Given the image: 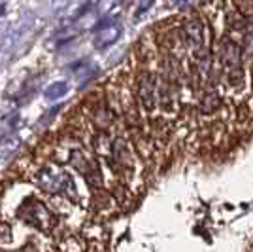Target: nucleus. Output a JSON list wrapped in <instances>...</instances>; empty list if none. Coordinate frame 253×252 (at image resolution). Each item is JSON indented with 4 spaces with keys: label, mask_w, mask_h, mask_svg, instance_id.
I'll use <instances>...</instances> for the list:
<instances>
[{
    "label": "nucleus",
    "mask_w": 253,
    "mask_h": 252,
    "mask_svg": "<svg viewBox=\"0 0 253 252\" xmlns=\"http://www.w3.org/2000/svg\"><path fill=\"white\" fill-rule=\"evenodd\" d=\"M36 180H38V184H40V188H42L43 191L53 193V195H57V193H66V191H72V189H74L70 177L64 173L63 169L53 167V165L43 167L42 171L38 173Z\"/></svg>",
    "instance_id": "1"
},
{
    "label": "nucleus",
    "mask_w": 253,
    "mask_h": 252,
    "mask_svg": "<svg viewBox=\"0 0 253 252\" xmlns=\"http://www.w3.org/2000/svg\"><path fill=\"white\" fill-rule=\"evenodd\" d=\"M93 31H95V48L96 50H106V48H110L112 44H116L119 40V36H121V25L117 23L116 17H110V15H100L98 19H96L95 27H93Z\"/></svg>",
    "instance_id": "2"
},
{
    "label": "nucleus",
    "mask_w": 253,
    "mask_h": 252,
    "mask_svg": "<svg viewBox=\"0 0 253 252\" xmlns=\"http://www.w3.org/2000/svg\"><path fill=\"white\" fill-rule=\"evenodd\" d=\"M221 55H223V63H225L227 70H229V82L232 85H240L244 82V74H242V52H240L238 44H234L232 40H223Z\"/></svg>",
    "instance_id": "3"
},
{
    "label": "nucleus",
    "mask_w": 253,
    "mask_h": 252,
    "mask_svg": "<svg viewBox=\"0 0 253 252\" xmlns=\"http://www.w3.org/2000/svg\"><path fill=\"white\" fill-rule=\"evenodd\" d=\"M25 210L29 212V216H21V218H25L32 226H36V228H40L43 231H49L55 226V216L40 201H32L31 209H25Z\"/></svg>",
    "instance_id": "4"
},
{
    "label": "nucleus",
    "mask_w": 253,
    "mask_h": 252,
    "mask_svg": "<svg viewBox=\"0 0 253 252\" xmlns=\"http://www.w3.org/2000/svg\"><path fill=\"white\" fill-rule=\"evenodd\" d=\"M138 85H140L138 87L140 101L148 108H153V105H155V82H153V76L151 74H142Z\"/></svg>",
    "instance_id": "5"
},
{
    "label": "nucleus",
    "mask_w": 253,
    "mask_h": 252,
    "mask_svg": "<svg viewBox=\"0 0 253 252\" xmlns=\"http://www.w3.org/2000/svg\"><path fill=\"white\" fill-rule=\"evenodd\" d=\"M185 36L197 50L202 48V40H204V29H202V23L199 19H191L185 25Z\"/></svg>",
    "instance_id": "6"
},
{
    "label": "nucleus",
    "mask_w": 253,
    "mask_h": 252,
    "mask_svg": "<svg viewBox=\"0 0 253 252\" xmlns=\"http://www.w3.org/2000/svg\"><path fill=\"white\" fill-rule=\"evenodd\" d=\"M19 144H21V140L15 137V135H6V137L0 138V159L11 158L17 152Z\"/></svg>",
    "instance_id": "7"
},
{
    "label": "nucleus",
    "mask_w": 253,
    "mask_h": 252,
    "mask_svg": "<svg viewBox=\"0 0 253 252\" xmlns=\"http://www.w3.org/2000/svg\"><path fill=\"white\" fill-rule=\"evenodd\" d=\"M68 82H53V84H49L45 89H43V97L47 99V101H59L61 97H64V95L68 93Z\"/></svg>",
    "instance_id": "8"
},
{
    "label": "nucleus",
    "mask_w": 253,
    "mask_h": 252,
    "mask_svg": "<svg viewBox=\"0 0 253 252\" xmlns=\"http://www.w3.org/2000/svg\"><path fill=\"white\" fill-rule=\"evenodd\" d=\"M155 4V0H138V8L136 13H134V21H140L144 15H148V11H151Z\"/></svg>",
    "instance_id": "9"
},
{
    "label": "nucleus",
    "mask_w": 253,
    "mask_h": 252,
    "mask_svg": "<svg viewBox=\"0 0 253 252\" xmlns=\"http://www.w3.org/2000/svg\"><path fill=\"white\" fill-rule=\"evenodd\" d=\"M0 241H11V228L6 222H0Z\"/></svg>",
    "instance_id": "10"
},
{
    "label": "nucleus",
    "mask_w": 253,
    "mask_h": 252,
    "mask_svg": "<svg viewBox=\"0 0 253 252\" xmlns=\"http://www.w3.org/2000/svg\"><path fill=\"white\" fill-rule=\"evenodd\" d=\"M72 0H51V10L53 11H61L64 10Z\"/></svg>",
    "instance_id": "11"
},
{
    "label": "nucleus",
    "mask_w": 253,
    "mask_h": 252,
    "mask_svg": "<svg viewBox=\"0 0 253 252\" xmlns=\"http://www.w3.org/2000/svg\"><path fill=\"white\" fill-rule=\"evenodd\" d=\"M191 2H193V0H174V4H178V6H187Z\"/></svg>",
    "instance_id": "12"
},
{
    "label": "nucleus",
    "mask_w": 253,
    "mask_h": 252,
    "mask_svg": "<svg viewBox=\"0 0 253 252\" xmlns=\"http://www.w3.org/2000/svg\"><path fill=\"white\" fill-rule=\"evenodd\" d=\"M4 15H6V4H0V21H2Z\"/></svg>",
    "instance_id": "13"
}]
</instances>
